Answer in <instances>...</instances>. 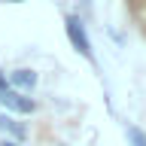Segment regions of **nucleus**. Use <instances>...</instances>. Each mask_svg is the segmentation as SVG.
I'll use <instances>...</instances> for the list:
<instances>
[{
    "instance_id": "nucleus-1",
    "label": "nucleus",
    "mask_w": 146,
    "mask_h": 146,
    "mask_svg": "<svg viewBox=\"0 0 146 146\" xmlns=\"http://www.w3.org/2000/svg\"><path fill=\"white\" fill-rule=\"evenodd\" d=\"M64 31H67V40H70L73 49H76L82 58H88V61L94 64V49H91V40H88V34H85L82 18L79 15H67L64 18Z\"/></svg>"
},
{
    "instance_id": "nucleus-2",
    "label": "nucleus",
    "mask_w": 146,
    "mask_h": 146,
    "mask_svg": "<svg viewBox=\"0 0 146 146\" xmlns=\"http://www.w3.org/2000/svg\"><path fill=\"white\" fill-rule=\"evenodd\" d=\"M0 104H3L6 110H12V113H18V116H34L36 113V100L25 98V94H18V91H12V88L0 91Z\"/></svg>"
},
{
    "instance_id": "nucleus-3",
    "label": "nucleus",
    "mask_w": 146,
    "mask_h": 146,
    "mask_svg": "<svg viewBox=\"0 0 146 146\" xmlns=\"http://www.w3.org/2000/svg\"><path fill=\"white\" fill-rule=\"evenodd\" d=\"M9 82H12V91H31L36 85V73L34 70H27V67H21V70H12L9 73Z\"/></svg>"
},
{
    "instance_id": "nucleus-4",
    "label": "nucleus",
    "mask_w": 146,
    "mask_h": 146,
    "mask_svg": "<svg viewBox=\"0 0 146 146\" xmlns=\"http://www.w3.org/2000/svg\"><path fill=\"white\" fill-rule=\"evenodd\" d=\"M0 128H3V131H9L15 140H25V134H27V131H25V125H18L15 119H12V116H6V113H0Z\"/></svg>"
},
{
    "instance_id": "nucleus-5",
    "label": "nucleus",
    "mask_w": 146,
    "mask_h": 146,
    "mask_svg": "<svg viewBox=\"0 0 146 146\" xmlns=\"http://www.w3.org/2000/svg\"><path fill=\"white\" fill-rule=\"evenodd\" d=\"M125 134H128V143H131V146H146V134H143L137 125H128Z\"/></svg>"
},
{
    "instance_id": "nucleus-6",
    "label": "nucleus",
    "mask_w": 146,
    "mask_h": 146,
    "mask_svg": "<svg viewBox=\"0 0 146 146\" xmlns=\"http://www.w3.org/2000/svg\"><path fill=\"white\" fill-rule=\"evenodd\" d=\"M6 88V79H3V70H0V91Z\"/></svg>"
},
{
    "instance_id": "nucleus-7",
    "label": "nucleus",
    "mask_w": 146,
    "mask_h": 146,
    "mask_svg": "<svg viewBox=\"0 0 146 146\" xmlns=\"http://www.w3.org/2000/svg\"><path fill=\"white\" fill-rule=\"evenodd\" d=\"M3 146H18V143H15V140H3Z\"/></svg>"
},
{
    "instance_id": "nucleus-8",
    "label": "nucleus",
    "mask_w": 146,
    "mask_h": 146,
    "mask_svg": "<svg viewBox=\"0 0 146 146\" xmlns=\"http://www.w3.org/2000/svg\"><path fill=\"white\" fill-rule=\"evenodd\" d=\"M9 3H21V0H9Z\"/></svg>"
}]
</instances>
